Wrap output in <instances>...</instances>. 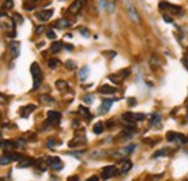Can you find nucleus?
Listing matches in <instances>:
<instances>
[{
    "instance_id": "obj_43",
    "label": "nucleus",
    "mask_w": 188,
    "mask_h": 181,
    "mask_svg": "<svg viewBox=\"0 0 188 181\" xmlns=\"http://www.w3.org/2000/svg\"><path fill=\"white\" fill-rule=\"evenodd\" d=\"M68 181H78V177H77V175L70 177V178H68Z\"/></svg>"
},
{
    "instance_id": "obj_8",
    "label": "nucleus",
    "mask_w": 188,
    "mask_h": 181,
    "mask_svg": "<svg viewBox=\"0 0 188 181\" xmlns=\"http://www.w3.org/2000/svg\"><path fill=\"white\" fill-rule=\"evenodd\" d=\"M83 5H84V0H75L74 3L68 7V12H70V13H72V14H77L81 10Z\"/></svg>"
},
{
    "instance_id": "obj_15",
    "label": "nucleus",
    "mask_w": 188,
    "mask_h": 181,
    "mask_svg": "<svg viewBox=\"0 0 188 181\" xmlns=\"http://www.w3.org/2000/svg\"><path fill=\"white\" fill-rule=\"evenodd\" d=\"M101 7H104L107 12H112V10H114V2L113 0H101Z\"/></svg>"
},
{
    "instance_id": "obj_30",
    "label": "nucleus",
    "mask_w": 188,
    "mask_h": 181,
    "mask_svg": "<svg viewBox=\"0 0 188 181\" xmlns=\"http://www.w3.org/2000/svg\"><path fill=\"white\" fill-rule=\"evenodd\" d=\"M35 6H36V3H33V2H31V0H28V2H25L23 3V7L26 10H33L35 9Z\"/></svg>"
},
{
    "instance_id": "obj_4",
    "label": "nucleus",
    "mask_w": 188,
    "mask_h": 181,
    "mask_svg": "<svg viewBox=\"0 0 188 181\" xmlns=\"http://www.w3.org/2000/svg\"><path fill=\"white\" fill-rule=\"evenodd\" d=\"M166 139L171 141V142L181 143V145L187 142V138H185L184 135H181V134H177V132H168V134H166Z\"/></svg>"
},
{
    "instance_id": "obj_38",
    "label": "nucleus",
    "mask_w": 188,
    "mask_h": 181,
    "mask_svg": "<svg viewBox=\"0 0 188 181\" xmlns=\"http://www.w3.org/2000/svg\"><path fill=\"white\" fill-rule=\"evenodd\" d=\"M164 20L166 22V23H174L172 18H171V16H168V14H164Z\"/></svg>"
},
{
    "instance_id": "obj_29",
    "label": "nucleus",
    "mask_w": 188,
    "mask_h": 181,
    "mask_svg": "<svg viewBox=\"0 0 188 181\" xmlns=\"http://www.w3.org/2000/svg\"><path fill=\"white\" fill-rule=\"evenodd\" d=\"M169 151L171 149H166V148H164V149H161V151H158V152H155L153 155H152V158H159V157H165V155H168Z\"/></svg>"
},
{
    "instance_id": "obj_39",
    "label": "nucleus",
    "mask_w": 188,
    "mask_h": 181,
    "mask_svg": "<svg viewBox=\"0 0 188 181\" xmlns=\"http://www.w3.org/2000/svg\"><path fill=\"white\" fill-rule=\"evenodd\" d=\"M13 19H14V22H19V23H22V22H23V19H22V16H20V14H14Z\"/></svg>"
},
{
    "instance_id": "obj_5",
    "label": "nucleus",
    "mask_w": 188,
    "mask_h": 181,
    "mask_svg": "<svg viewBox=\"0 0 188 181\" xmlns=\"http://www.w3.org/2000/svg\"><path fill=\"white\" fill-rule=\"evenodd\" d=\"M129 74H130V71H129V70H125V71H120V72H117V74H112V76H108V80H112L113 83L119 84V83H122V81L125 80Z\"/></svg>"
},
{
    "instance_id": "obj_21",
    "label": "nucleus",
    "mask_w": 188,
    "mask_h": 181,
    "mask_svg": "<svg viewBox=\"0 0 188 181\" xmlns=\"http://www.w3.org/2000/svg\"><path fill=\"white\" fill-rule=\"evenodd\" d=\"M35 164V159H32V158H26V159H22V162H19V168H25V167H31V165H33Z\"/></svg>"
},
{
    "instance_id": "obj_6",
    "label": "nucleus",
    "mask_w": 188,
    "mask_h": 181,
    "mask_svg": "<svg viewBox=\"0 0 188 181\" xmlns=\"http://www.w3.org/2000/svg\"><path fill=\"white\" fill-rule=\"evenodd\" d=\"M52 14H54V10L52 9H42L36 12V18L41 22H45V20H49L52 18Z\"/></svg>"
},
{
    "instance_id": "obj_34",
    "label": "nucleus",
    "mask_w": 188,
    "mask_h": 181,
    "mask_svg": "<svg viewBox=\"0 0 188 181\" xmlns=\"http://www.w3.org/2000/svg\"><path fill=\"white\" fill-rule=\"evenodd\" d=\"M133 116H135L136 122H141V120H145L146 119V114H143V113H133Z\"/></svg>"
},
{
    "instance_id": "obj_24",
    "label": "nucleus",
    "mask_w": 188,
    "mask_h": 181,
    "mask_svg": "<svg viewBox=\"0 0 188 181\" xmlns=\"http://www.w3.org/2000/svg\"><path fill=\"white\" fill-rule=\"evenodd\" d=\"M70 20H67V19H59V20H56V23H55V28H61V29H64V28H68L70 26Z\"/></svg>"
},
{
    "instance_id": "obj_27",
    "label": "nucleus",
    "mask_w": 188,
    "mask_h": 181,
    "mask_svg": "<svg viewBox=\"0 0 188 181\" xmlns=\"http://www.w3.org/2000/svg\"><path fill=\"white\" fill-rule=\"evenodd\" d=\"M103 130H104V125L101 123V122H99V123H96V125H94L93 132H94L96 135H100L101 132H103Z\"/></svg>"
},
{
    "instance_id": "obj_42",
    "label": "nucleus",
    "mask_w": 188,
    "mask_h": 181,
    "mask_svg": "<svg viewBox=\"0 0 188 181\" xmlns=\"http://www.w3.org/2000/svg\"><path fill=\"white\" fill-rule=\"evenodd\" d=\"M64 48H65L67 51H72V45H71V43H65V45H64Z\"/></svg>"
},
{
    "instance_id": "obj_9",
    "label": "nucleus",
    "mask_w": 188,
    "mask_h": 181,
    "mask_svg": "<svg viewBox=\"0 0 188 181\" xmlns=\"http://www.w3.org/2000/svg\"><path fill=\"white\" fill-rule=\"evenodd\" d=\"M16 146H18V145H16V142H13V141H2V142H0V148H2L3 151H7V152L13 151Z\"/></svg>"
},
{
    "instance_id": "obj_7",
    "label": "nucleus",
    "mask_w": 188,
    "mask_h": 181,
    "mask_svg": "<svg viewBox=\"0 0 188 181\" xmlns=\"http://www.w3.org/2000/svg\"><path fill=\"white\" fill-rule=\"evenodd\" d=\"M48 122H49V123L51 125H54V123H58V122H59V120H61V113H59V112H55V110H49V112H48Z\"/></svg>"
},
{
    "instance_id": "obj_22",
    "label": "nucleus",
    "mask_w": 188,
    "mask_h": 181,
    "mask_svg": "<svg viewBox=\"0 0 188 181\" xmlns=\"http://www.w3.org/2000/svg\"><path fill=\"white\" fill-rule=\"evenodd\" d=\"M127 13H129V16H130V19L133 20V22H136V23H139V16H137V13H136V10L133 9V7H129L127 9Z\"/></svg>"
},
{
    "instance_id": "obj_13",
    "label": "nucleus",
    "mask_w": 188,
    "mask_h": 181,
    "mask_svg": "<svg viewBox=\"0 0 188 181\" xmlns=\"http://www.w3.org/2000/svg\"><path fill=\"white\" fill-rule=\"evenodd\" d=\"M113 101L114 100H112V99H106V100H103V105H101V107L99 109V113H107L108 110H110V107H112Z\"/></svg>"
},
{
    "instance_id": "obj_1",
    "label": "nucleus",
    "mask_w": 188,
    "mask_h": 181,
    "mask_svg": "<svg viewBox=\"0 0 188 181\" xmlns=\"http://www.w3.org/2000/svg\"><path fill=\"white\" fill-rule=\"evenodd\" d=\"M31 72H32L33 77V90H36V88H39L41 81H42V72H41V68L38 65V62H33L31 65Z\"/></svg>"
},
{
    "instance_id": "obj_45",
    "label": "nucleus",
    "mask_w": 188,
    "mask_h": 181,
    "mask_svg": "<svg viewBox=\"0 0 188 181\" xmlns=\"http://www.w3.org/2000/svg\"><path fill=\"white\" fill-rule=\"evenodd\" d=\"M87 181H99V177H90Z\"/></svg>"
},
{
    "instance_id": "obj_40",
    "label": "nucleus",
    "mask_w": 188,
    "mask_h": 181,
    "mask_svg": "<svg viewBox=\"0 0 188 181\" xmlns=\"http://www.w3.org/2000/svg\"><path fill=\"white\" fill-rule=\"evenodd\" d=\"M56 143H58V142H56V141H54V139H49L47 145H48V146H49V148H52V146H55Z\"/></svg>"
},
{
    "instance_id": "obj_18",
    "label": "nucleus",
    "mask_w": 188,
    "mask_h": 181,
    "mask_svg": "<svg viewBox=\"0 0 188 181\" xmlns=\"http://www.w3.org/2000/svg\"><path fill=\"white\" fill-rule=\"evenodd\" d=\"M159 123H161V116L158 113H153L150 116V126L156 128V126H159Z\"/></svg>"
},
{
    "instance_id": "obj_35",
    "label": "nucleus",
    "mask_w": 188,
    "mask_h": 181,
    "mask_svg": "<svg viewBox=\"0 0 188 181\" xmlns=\"http://www.w3.org/2000/svg\"><path fill=\"white\" fill-rule=\"evenodd\" d=\"M106 155V152L104 151H97V152H91V155L90 157L91 158H100V157H104Z\"/></svg>"
},
{
    "instance_id": "obj_11",
    "label": "nucleus",
    "mask_w": 188,
    "mask_h": 181,
    "mask_svg": "<svg viewBox=\"0 0 188 181\" xmlns=\"http://www.w3.org/2000/svg\"><path fill=\"white\" fill-rule=\"evenodd\" d=\"M117 91V88L113 86H108V84H104V86H101L99 88V93H101V94H113V93H116Z\"/></svg>"
},
{
    "instance_id": "obj_17",
    "label": "nucleus",
    "mask_w": 188,
    "mask_h": 181,
    "mask_svg": "<svg viewBox=\"0 0 188 181\" xmlns=\"http://www.w3.org/2000/svg\"><path fill=\"white\" fill-rule=\"evenodd\" d=\"M39 100L42 101L43 105H56V101H55V99H52L51 96H47V94H43V96H41V97H39Z\"/></svg>"
},
{
    "instance_id": "obj_33",
    "label": "nucleus",
    "mask_w": 188,
    "mask_h": 181,
    "mask_svg": "<svg viewBox=\"0 0 188 181\" xmlns=\"http://www.w3.org/2000/svg\"><path fill=\"white\" fill-rule=\"evenodd\" d=\"M47 38L48 39H55L56 38V34H55L54 29H48L47 31Z\"/></svg>"
},
{
    "instance_id": "obj_37",
    "label": "nucleus",
    "mask_w": 188,
    "mask_h": 181,
    "mask_svg": "<svg viewBox=\"0 0 188 181\" xmlns=\"http://www.w3.org/2000/svg\"><path fill=\"white\" fill-rule=\"evenodd\" d=\"M78 31H80L81 34H83V36H85V38H88V36H90L88 29H85V28H80V29H78Z\"/></svg>"
},
{
    "instance_id": "obj_41",
    "label": "nucleus",
    "mask_w": 188,
    "mask_h": 181,
    "mask_svg": "<svg viewBox=\"0 0 188 181\" xmlns=\"http://www.w3.org/2000/svg\"><path fill=\"white\" fill-rule=\"evenodd\" d=\"M129 106H136V99H127Z\"/></svg>"
},
{
    "instance_id": "obj_44",
    "label": "nucleus",
    "mask_w": 188,
    "mask_h": 181,
    "mask_svg": "<svg viewBox=\"0 0 188 181\" xmlns=\"http://www.w3.org/2000/svg\"><path fill=\"white\" fill-rule=\"evenodd\" d=\"M42 31H43V26H38V28H36V34H41Z\"/></svg>"
},
{
    "instance_id": "obj_28",
    "label": "nucleus",
    "mask_w": 188,
    "mask_h": 181,
    "mask_svg": "<svg viewBox=\"0 0 188 181\" xmlns=\"http://www.w3.org/2000/svg\"><path fill=\"white\" fill-rule=\"evenodd\" d=\"M12 7H13V0H6L5 3H3V7H2V10H3V12H2V16L6 13L5 10H9V9H12Z\"/></svg>"
},
{
    "instance_id": "obj_2",
    "label": "nucleus",
    "mask_w": 188,
    "mask_h": 181,
    "mask_svg": "<svg viewBox=\"0 0 188 181\" xmlns=\"http://www.w3.org/2000/svg\"><path fill=\"white\" fill-rule=\"evenodd\" d=\"M119 174V170L114 165H107V167L103 168V172H101V178L103 180H108L112 177H116Z\"/></svg>"
},
{
    "instance_id": "obj_3",
    "label": "nucleus",
    "mask_w": 188,
    "mask_h": 181,
    "mask_svg": "<svg viewBox=\"0 0 188 181\" xmlns=\"http://www.w3.org/2000/svg\"><path fill=\"white\" fill-rule=\"evenodd\" d=\"M47 164L52 168V170H55V171H59V170H62V167H64V165H62L61 158H58V157L47 158Z\"/></svg>"
},
{
    "instance_id": "obj_36",
    "label": "nucleus",
    "mask_w": 188,
    "mask_h": 181,
    "mask_svg": "<svg viewBox=\"0 0 188 181\" xmlns=\"http://www.w3.org/2000/svg\"><path fill=\"white\" fill-rule=\"evenodd\" d=\"M83 100H84L85 105H91V103H93V96H84Z\"/></svg>"
},
{
    "instance_id": "obj_23",
    "label": "nucleus",
    "mask_w": 188,
    "mask_h": 181,
    "mask_svg": "<svg viewBox=\"0 0 188 181\" xmlns=\"http://www.w3.org/2000/svg\"><path fill=\"white\" fill-rule=\"evenodd\" d=\"M132 168V161H129V159H126V161L122 162V168H120V172L122 174H126L129 170Z\"/></svg>"
},
{
    "instance_id": "obj_31",
    "label": "nucleus",
    "mask_w": 188,
    "mask_h": 181,
    "mask_svg": "<svg viewBox=\"0 0 188 181\" xmlns=\"http://www.w3.org/2000/svg\"><path fill=\"white\" fill-rule=\"evenodd\" d=\"M59 62H58V60L56 58H51L49 61H48V67L49 68H56V65H58Z\"/></svg>"
},
{
    "instance_id": "obj_20",
    "label": "nucleus",
    "mask_w": 188,
    "mask_h": 181,
    "mask_svg": "<svg viewBox=\"0 0 188 181\" xmlns=\"http://www.w3.org/2000/svg\"><path fill=\"white\" fill-rule=\"evenodd\" d=\"M78 112H80V113H83V116H84L87 120L93 119V114L90 113V110L87 109V107H84V106H80V107H78Z\"/></svg>"
},
{
    "instance_id": "obj_26",
    "label": "nucleus",
    "mask_w": 188,
    "mask_h": 181,
    "mask_svg": "<svg viewBox=\"0 0 188 181\" xmlns=\"http://www.w3.org/2000/svg\"><path fill=\"white\" fill-rule=\"evenodd\" d=\"M62 47H64V43L62 42H54L51 45V52H54V54L59 52V51L62 49Z\"/></svg>"
},
{
    "instance_id": "obj_10",
    "label": "nucleus",
    "mask_w": 188,
    "mask_h": 181,
    "mask_svg": "<svg viewBox=\"0 0 188 181\" xmlns=\"http://www.w3.org/2000/svg\"><path fill=\"white\" fill-rule=\"evenodd\" d=\"M9 51H10L12 58H18L19 57V52H20V43H19V42H12L9 45Z\"/></svg>"
},
{
    "instance_id": "obj_32",
    "label": "nucleus",
    "mask_w": 188,
    "mask_h": 181,
    "mask_svg": "<svg viewBox=\"0 0 188 181\" xmlns=\"http://www.w3.org/2000/svg\"><path fill=\"white\" fill-rule=\"evenodd\" d=\"M65 67L68 68V70H75V67H77V64H75L72 60H68V61H65Z\"/></svg>"
},
{
    "instance_id": "obj_14",
    "label": "nucleus",
    "mask_w": 188,
    "mask_h": 181,
    "mask_svg": "<svg viewBox=\"0 0 188 181\" xmlns=\"http://www.w3.org/2000/svg\"><path fill=\"white\" fill-rule=\"evenodd\" d=\"M10 162H13L12 154H5V155L0 157V165H9Z\"/></svg>"
},
{
    "instance_id": "obj_16",
    "label": "nucleus",
    "mask_w": 188,
    "mask_h": 181,
    "mask_svg": "<svg viewBox=\"0 0 188 181\" xmlns=\"http://www.w3.org/2000/svg\"><path fill=\"white\" fill-rule=\"evenodd\" d=\"M123 122H126V123L129 125H135L136 123V119H135V116H133V113H125L122 116Z\"/></svg>"
},
{
    "instance_id": "obj_25",
    "label": "nucleus",
    "mask_w": 188,
    "mask_h": 181,
    "mask_svg": "<svg viewBox=\"0 0 188 181\" xmlns=\"http://www.w3.org/2000/svg\"><path fill=\"white\" fill-rule=\"evenodd\" d=\"M88 72H90V68L87 67V65L81 68L80 72H78V76H80V80H81V81H84L85 78H87V76H88Z\"/></svg>"
},
{
    "instance_id": "obj_12",
    "label": "nucleus",
    "mask_w": 188,
    "mask_h": 181,
    "mask_svg": "<svg viewBox=\"0 0 188 181\" xmlns=\"http://www.w3.org/2000/svg\"><path fill=\"white\" fill-rule=\"evenodd\" d=\"M35 109H36V107H35V105L23 106V107H20V116H22V117H28L29 114L32 113Z\"/></svg>"
},
{
    "instance_id": "obj_19",
    "label": "nucleus",
    "mask_w": 188,
    "mask_h": 181,
    "mask_svg": "<svg viewBox=\"0 0 188 181\" xmlns=\"http://www.w3.org/2000/svg\"><path fill=\"white\" fill-rule=\"evenodd\" d=\"M55 86L58 90H61V91H65V90H70V86H68V83L64 80H58L55 83Z\"/></svg>"
}]
</instances>
